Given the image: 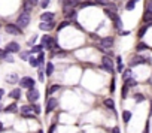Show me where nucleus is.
<instances>
[{
	"label": "nucleus",
	"mask_w": 152,
	"mask_h": 133,
	"mask_svg": "<svg viewBox=\"0 0 152 133\" xmlns=\"http://www.w3.org/2000/svg\"><path fill=\"white\" fill-rule=\"evenodd\" d=\"M37 133H43V132H42V130H39V132H37Z\"/></svg>",
	"instance_id": "3c124183"
},
{
	"label": "nucleus",
	"mask_w": 152,
	"mask_h": 133,
	"mask_svg": "<svg viewBox=\"0 0 152 133\" xmlns=\"http://www.w3.org/2000/svg\"><path fill=\"white\" fill-rule=\"evenodd\" d=\"M52 27H54V21H43V23H40L39 24V29L40 30H51Z\"/></svg>",
	"instance_id": "f8f14e48"
},
{
	"label": "nucleus",
	"mask_w": 152,
	"mask_h": 133,
	"mask_svg": "<svg viewBox=\"0 0 152 133\" xmlns=\"http://www.w3.org/2000/svg\"><path fill=\"white\" fill-rule=\"evenodd\" d=\"M127 94H128V85L125 84L122 87V97H127Z\"/></svg>",
	"instance_id": "cd10ccee"
},
{
	"label": "nucleus",
	"mask_w": 152,
	"mask_h": 133,
	"mask_svg": "<svg viewBox=\"0 0 152 133\" xmlns=\"http://www.w3.org/2000/svg\"><path fill=\"white\" fill-rule=\"evenodd\" d=\"M2 130H3V124H2V123H0V132H2Z\"/></svg>",
	"instance_id": "09e8293b"
},
{
	"label": "nucleus",
	"mask_w": 152,
	"mask_h": 133,
	"mask_svg": "<svg viewBox=\"0 0 152 133\" xmlns=\"http://www.w3.org/2000/svg\"><path fill=\"white\" fill-rule=\"evenodd\" d=\"M25 2H29L30 5H33V6H36V5L39 3V0H25Z\"/></svg>",
	"instance_id": "e433bc0d"
},
{
	"label": "nucleus",
	"mask_w": 152,
	"mask_h": 133,
	"mask_svg": "<svg viewBox=\"0 0 152 133\" xmlns=\"http://www.w3.org/2000/svg\"><path fill=\"white\" fill-rule=\"evenodd\" d=\"M96 3H98V5H104V6H108V5H109V0H96Z\"/></svg>",
	"instance_id": "473e14b6"
},
{
	"label": "nucleus",
	"mask_w": 152,
	"mask_h": 133,
	"mask_svg": "<svg viewBox=\"0 0 152 133\" xmlns=\"http://www.w3.org/2000/svg\"><path fill=\"white\" fill-rule=\"evenodd\" d=\"M114 133H121V132H119V127H114Z\"/></svg>",
	"instance_id": "a18cd8bd"
},
{
	"label": "nucleus",
	"mask_w": 152,
	"mask_h": 133,
	"mask_svg": "<svg viewBox=\"0 0 152 133\" xmlns=\"http://www.w3.org/2000/svg\"><path fill=\"white\" fill-rule=\"evenodd\" d=\"M21 114H23V117H25V118H36L37 112L33 109L31 105H25V106H23V108H21Z\"/></svg>",
	"instance_id": "f257e3e1"
},
{
	"label": "nucleus",
	"mask_w": 152,
	"mask_h": 133,
	"mask_svg": "<svg viewBox=\"0 0 152 133\" xmlns=\"http://www.w3.org/2000/svg\"><path fill=\"white\" fill-rule=\"evenodd\" d=\"M57 99H54V97H51L49 100H48V103H46V114H49L51 111H54L55 108H57Z\"/></svg>",
	"instance_id": "9d476101"
},
{
	"label": "nucleus",
	"mask_w": 152,
	"mask_h": 133,
	"mask_svg": "<svg viewBox=\"0 0 152 133\" xmlns=\"http://www.w3.org/2000/svg\"><path fill=\"white\" fill-rule=\"evenodd\" d=\"M61 87H60V85H51V87L48 88V91H46V96H48V94H52V93H55V91H58V90H60Z\"/></svg>",
	"instance_id": "a211bd4d"
},
{
	"label": "nucleus",
	"mask_w": 152,
	"mask_h": 133,
	"mask_svg": "<svg viewBox=\"0 0 152 133\" xmlns=\"http://www.w3.org/2000/svg\"><path fill=\"white\" fill-rule=\"evenodd\" d=\"M21 58H23V60H27V58H29V54H27V52H23V54H21Z\"/></svg>",
	"instance_id": "a19ab883"
},
{
	"label": "nucleus",
	"mask_w": 152,
	"mask_h": 133,
	"mask_svg": "<svg viewBox=\"0 0 152 133\" xmlns=\"http://www.w3.org/2000/svg\"><path fill=\"white\" fill-rule=\"evenodd\" d=\"M151 2H152V0H151Z\"/></svg>",
	"instance_id": "864d4df0"
},
{
	"label": "nucleus",
	"mask_w": 152,
	"mask_h": 133,
	"mask_svg": "<svg viewBox=\"0 0 152 133\" xmlns=\"http://www.w3.org/2000/svg\"><path fill=\"white\" fill-rule=\"evenodd\" d=\"M78 3V0H63V8L64 9H70Z\"/></svg>",
	"instance_id": "2eb2a0df"
},
{
	"label": "nucleus",
	"mask_w": 152,
	"mask_h": 133,
	"mask_svg": "<svg viewBox=\"0 0 152 133\" xmlns=\"http://www.w3.org/2000/svg\"><path fill=\"white\" fill-rule=\"evenodd\" d=\"M43 60H45V55L42 54V52H39V57H37V63H39V66L43 63Z\"/></svg>",
	"instance_id": "c756f323"
},
{
	"label": "nucleus",
	"mask_w": 152,
	"mask_h": 133,
	"mask_svg": "<svg viewBox=\"0 0 152 133\" xmlns=\"http://www.w3.org/2000/svg\"><path fill=\"white\" fill-rule=\"evenodd\" d=\"M102 63H103V66H102L103 70L114 72V61H112L109 57H103V58H102Z\"/></svg>",
	"instance_id": "423d86ee"
},
{
	"label": "nucleus",
	"mask_w": 152,
	"mask_h": 133,
	"mask_svg": "<svg viewBox=\"0 0 152 133\" xmlns=\"http://www.w3.org/2000/svg\"><path fill=\"white\" fill-rule=\"evenodd\" d=\"M151 114H152V103H151Z\"/></svg>",
	"instance_id": "8fccbe9b"
},
{
	"label": "nucleus",
	"mask_w": 152,
	"mask_h": 133,
	"mask_svg": "<svg viewBox=\"0 0 152 133\" xmlns=\"http://www.w3.org/2000/svg\"><path fill=\"white\" fill-rule=\"evenodd\" d=\"M104 14H106V15H108L110 19H112V21H116V19L119 18V17H118V14H116V11H112V9H109L108 6H106V9H104Z\"/></svg>",
	"instance_id": "9b49d317"
},
{
	"label": "nucleus",
	"mask_w": 152,
	"mask_h": 133,
	"mask_svg": "<svg viewBox=\"0 0 152 133\" xmlns=\"http://www.w3.org/2000/svg\"><path fill=\"white\" fill-rule=\"evenodd\" d=\"M6 51L8 52H18L19 51V45L17 42H11V43H8V46H6Z\"/></svg>",
	"instance_id": "ddd939ff"
},
{
	"label": "nucleus",
	"mask_w": 152,
	"mask_h": 133,
	"mask_svg": "<svg viewBox=\"0 0 152 133\" xmlns=\"http://www.w3.org/2000/svg\"><path fill=\"white\" fill-rule=\"evenodd\" d=\"M96 5V2H84V3H81V8H87V6H94Z\"/></svg>",
	"instance_id": "c85d7f7f"
},
{
	"label": "nucleus",
	"mask_w": 152,
	"mask_h": 133,
	"mask_svg": "<svg viewBox=\"0 0 152 133\" xmlns=\"http://www.w3.org/2000/svg\"><path fill=\"white\" fill-rule=\"evenodd\" d=\"M52 70H54V64L52 63H48V66H46V75H52Z\"/></svg>",
	"instance_id": "4be33fe9"
},
{
	"label": "nucleus",
	"mask_w": 152,
	"mask_h": 133,
	"mask_svg": "<svg viewBox=\"0 0 152 133\" xmlns=\"http://www.w3.org/2000/svg\"><path fill=\"white\" fill-rule=\"evenodd\" d=\"M104 105H106V108H109V109H114V100H112V99H106V100H104Z\"/></svg>",
	"instance_id": "412c9836"
},
{
	"label": "nucleus",
	"mask_w": 152,
	"mask_h": 133,
	"mask_svg": "<svg viewBox=\"0 0 152 133\" xmlns=\"http://www.w3.org/2000/svg\"><path fill=\"white\" fill-rule=\"evenodd\" d=\"M134 2H137V0H134Z\"/></svg>",
	"instance_id": "603ef678"
},
{
	"label": "nucleus",
	"mask_w": 152,
	"mask_h": 133,
	"mask_svg": "<svg viewBox=\"0 0 152 133\" xmlns=\"http://www.w3.org/2000/svg\"><path fill=\"white\" fill-rule=\"evenodd\" d=\"M40 19H42V21H52V19H54V14H51V12H45V14L40 15Z\"/></svg>",
	"instance_id": "dca6fc26"
},
{
	"label": "nucleus",
	"mask_w": 152,
	"mask_h": 133,
	"mask_svg": "<svg viewBox=\"0 0 152 133\" xmlns=\"http://www.w3.org/2000/svg\"><path fill=\"white\" fill-rule=\"evenodd\" d=\"M36 37H37V36H33V37L30 39V42H29V45H31L33 42H35V41H36Z\"/></svg>",
	"instance_id": "37998d69"
},
{
	"label": "nucleus",
	"mask_w": 152,
	"mask_h": 133,
	"mask_svg": "<svg viewBox=\"0 0 152 133\" xmlns=\"http://www.w3.org/2000/svg\"><path fill=\"white\" fill-rule=\"evenodd\" d=\"M125 84H127L128 87H134V85H136L137 82L134 81V79H127V82H125Z\"/></svg>",
	"instance_id": "7c9ffc66"
},
{
	"label": "nucleus",
	"mask_w": 152,
	"mask_h": 133,
	"mask_svg": "<svg viewBox=\"0 0 152 133\" xmlns=\"http://www.w3.org/2000/svg\"><path fill=\"white\" fill-rule=\"evenodd\" d=\"M48 5H49V0H43V2H42V6H43V8H46Z\"/></svg>",
	"instance_id": "79ce46f5"
},
{
	"label": "nucleus",
	"mask_w": 152,
	"mask_h": 133,
	"mask_svg": "<svg viewBox=\"0 0 152 133\" xmlns=\"http://www.w3.org/2000/svg\"><path fill=\"white\" fill-rule=\"evenodd\" d=\"M149 61H151L149 58H145V57H142V55H137V57H134V58L130 61V66H136V64H140V63H149Z\"/></svg>",
	"instance_id": "1a4fd4ad"
},
{
	"label": "nucleus",
	"mask_w": 152,
	"mask_h": 133,
	"mask_svg": "<svg viewBox=\"0 0 152 133\" xmlns=\"http://www.w3.org/2000/svg\"><path fill=\"white\" fill-rule=\"evenodd\" d=\"M42 45H43V48H48V49H51L52 46H57V42H55V39H52L51 36L45 35V36L42 37Z\"/></svg>",
	"instance_id": "20e7f679"
},
{
	"label": "nucleus",
	"mask_w": 152,
	"mask_h": 133,
	"mask_svg": "<svg viewBox=\"0 0 152 133\" xmlns=\"http://www.w3.org/2000/svg\"><path fill=\"white\" fill-rule=\"evenodd\" d=\"M29 60H30V64L33 66V68H36V66H39V63H37V60H36L35 57H29Z\"/></svg>",
	"instance_id": "393cba45"
},
{
	"label": "nucleus",
	"mask_w": 152,
	"mask_h": 133,
	"mask_svg": "<svg viewBox=\"0 0 152 133\" xmlns=\"http://www.w3.org/2000/svg\"><path fill=\"white\" fill-rule=\"evenodd\" d=\"M31 106H33V109H35V111L37 112V114L40 112V106H39V105H31Z\"/></svg>",
	"instance_id": "4c0bfd02"
},
{
	"label": "nucleus",
	"mask_w": 152,
	"mask_h": 133,
	"mask_svg": "<svg viewBox=\"0 0 152 133\" xmlns=\"http://www.w3.org/2000/svg\"><path fill=\"white\" fill-rule=\"evenodd\" d=\"M146 14L152 15V2H149V3H148V6H146Z\"/></svg>",
	"instance_id": "2f4dec72"
},
{
	"label": "nucleus",
	"mask_w": 152,
	"mask_h": 133,
	"mask_svg": "<svg viewBox=\"0 0 152 133\" xmlns=\"http://www.w3.org/2000/svg\"><path fill=\"white\" fill-rule=\"evenodd\" d=\"M43 49V45H37V46H33L31 48V52H40Z\"/></svg>",
	"instance_id": "b1692460"
},
{
	"label": "nucleus",
	"mask_w": 152,
	"mask_h": 133,
	"mask_svg": "<svg viewBox=\"0 0 152 133\" xmlns=\"http://www.w3.org/2000/svg\"><path fill=\"white\" fill-rule=\"evenodd\" d=\"M5 111H6V112H15V111H17V105H11V106H8Z\"/></svg>",
	"instance_id": "bb28decb"
},
{
	"label": "nucleus",
	"mask_w": 152,
	"mask_h": 133,
	"mask_svg": "<svg viewBox=\"0 0 152 133\" xmlns=\"http://www.w3.org/2000/svg\"><path fill=\"white\" fill-rule=\"evenodd\" d=\"M145 31H146V27H143V29H140V31H139V36H140V37H142V36L145 35Z\"/></svg>",
	"instance_id": "58836bf2"
},
{
	"label": "nucleus",
	"mask_w": 152,
	"mask_h": 133,
	"mask_svg": "<svg viewBox=\"0 0 152 133\" xmlns=\"http://www.w3.org/2000/svg\"><path fill=\"white\" fill-rule=\"evenodd\" d=\"M63 12H64V15H66V18H67V19H73V18L76 17V11H75L73 8H70V9H63Z\"/></svg>",
	"instance_id": "4468645a"
},
{
	"label": "nucleus",
	"mask_w": 152,
	"mask_h": 133,
	"mask_svg": "<svg viewBox=\"0 0 152 133\" xmlns=\"http://www.w3.org/2000/svg\"><path fill=\"white\" fill-rule=\"evenodd\" d=\"M115 25H116V27H118V29H121V27H122V23H121V18H118V19H116V21H115Z\"/></svg>",
	"instance_id": "c9c22d12"
},
{
	"label": "nucleus",
	"mask_w": 152,
	"mask_h": 133,
	"mask_svg": "<svg viewBox=\"0 0 152 133\" xmlns=\"http://www.w3.org/2000/svg\"><path fill=\"white\" fill-rule=\"evenodd\" d=\"M31 8H33V5H30L29 2H25V3H24V6H23V9H24V12H25V14H30Z\"/></svg>",
	"instance_id": "aec40b11"
},
{
	"label": "nucleus",
	"mask_w": 152,
	"mask_h": 133,
	"mask_svg": "<svg viewBox=\"0 0 152 133\" xmlns=\"http://www.w3.org/2000/svg\"><path fill=\"white\" fill-rule=\"evenodd\" d=\"M69 24V21H64L63 24H60V25H58V30H60V29H63V27H66V25H67Z\"/></svg>",
	"instance_id": "ea45409f"
},
{
	"label": "nucleus",
	"mask_w": 152,
	"mask_h": 133,
	"mask_svg": "<svg viewBox=\"0 0 152 133\" xmlns=\"http://www.w3.org/2000/svg\"><path fill=\"white\" fill-rule=\"evenodd\" d=\"M130 118H131V112H130V111H124V112H122V120H124L125 123H128Z\"/></svg>",
	"instance_id": "6ab92c4d"
},
{
	"label": "nucleus",
	"mask_w": 152,
	"mask_h": 133,
	"mask_svg": "<svg viewBox=\"0 0 152 133\" xmlns=\"http://www.w3.org/2000/svg\"><path fill=\"white\" fill-rule=\"evenodd\" d=\"M19 85H21L23 88H33L35 87V79L30 78V76H25V78H21L19 79Z\"/></svg>",
	"instance_id": "7ed1b4c3"
},
{
	"label": "nucleus",
	"mask_w": 152,
	"mask_h": 133,
	"mask_svg": "<svg viewBox=\"0 0 152 133\" xmlns=\"http://www.w3.org/2000/svg\"><path fill=\"white\" fill-rule=\"evenodd\" d=\"M146 48H148V46L145 45V43H139L137 45V51H143V49H146Z\"/></svg>",
	"instance_id": "72a5a7b5"
},
{
	"label": "nucleus",
	"mask_w": 152,
	"mask_h": 133,
	"mask_svg": "<svg viewBox=\"0 0 152 133\" xmlns=\"http://www.w3.org/2000/svg\"><path fill=\"white\" fill-rule=\"evenodd\" d=\"M100 48H112L114 46V37H103L102 39V42H100Z\"/></svg>",
	"instance_id": "0eeeda50"
},
{
	"label": "nucleus",
	"mask_w": 152,
	"mask_h": 133,
	"mask_svg": "<svg viewBox=\"0 0 152 133\" xmlns=\"http://www.w3.org/2000/svg\"><path fill=\"white\" fill-rule=\"evenodd\" d=\"M5 30H6V33H9V35H21V27L17 24H6Z\"/></svg>",
	"instance_id": "39448f33"
},
{
	"label": "nucleus",
	"mask_w": 152,
	"mask_h": 133,
	"mask_svg": "<svg viewBox=\"0 0 152 133\" xmlns=\"http://www.w3.org/2000/svg\"><path fill=\"white\" fill-rule=\"evenodd\" d=\"M6 54H8L6 49H0V58H6Z\"/></svg>",
	"instance_id": "f704fd0d"
},
{
	"label": "nucleus",
	"mask_w": 152,
	"mask_h": 133,
	"mask_svg": "<svg viewBox=\"0 0 152 133\" xmlns=\"http://www.w3.org/2000/svg\"><path fill=\"white\" fill-rule=\"evenodd\" d=\"M29 24H30V15H29V14H25V12H24V14H21V15L18 17L17 25H19L21 29H25Z\"/></svg>",
	"instance_id": "f03ea898"
},
{
	"label": "nucleus",
	"mask_w": 152,
	"mask_h": 133,
	"mask_svg": "<svg viewBox=\"0 0 152 133\" xmlns=\"http://www.w3.org/2000/svg\"><path fill=\"white\" fill-rule=\"evenodd\" d=\"M136 100H137V102H140V100H143V96H136Z\"/></svg>",
	"instance_id": "c03bdc74"
},
{
	"label": "nucleus",
	"mask_w": 152,
	"mask_h": 133,
	"mask_svg": "<svg viewBox=\"0 0 152 133\" xmlns=\"http://www.w3.org/2000/svg\"><path fill=\"white\" fill-rule=\"evenodd\" d=\"M9 96H11L12 99H19V97H21V90H19V88H15V90H12Z\"/></svg>",
	"instance_id": "f3484780"
},
{
	"label": "nucleus",
	"mask_w": 152,
	"mask_h": 133,
	"mask_svg": "<svg viewBox=\"0 0 152 133\" xmlns=\"http://www.w3.org/2000/svg\"><path fill=\"white\" fill-rule=\"evenodd\" d=\"M128 76H130V70H128V72H125V74H124V79H125V78H128Z\"/></svg>",
	"instance_id": "49530a36"
},
{
	"label": "nucleus",
	"mask_w": 152,
	"mask_h": 133,
	"mask_svg": "<svg viewBox=\"0 0 152 133\" xmlns=\"http://www.w3.org/2000/svg\"><path fill=\"white\" fill-rule=\"evenodd\" d=\"M6 79H8V82H17L18 75H17V74H12V75H9V76L6 78Z\"/></svg>",
	"instance_id": "5701e85b"
},
{
	"label": "nucleus",
	"mask_w": 152,
	"mask_h": 133,
	"mask_svg": "<svg viewBox=\"0 0 152 133\" xmlns=\"http://www.w3.org/2000/svg\"><path fill=\"white\" fill-rule=\"evenodd\" d=\"M3 93H5V91H3L2 88H0V99H2V97H3Z\"/></svg>",
	"instance_id": "de8ad7c7"
},
{
	"label": "nucleus",
	"mask_w": 152,
	"mask_h": 133,
	"mask_svg": "<svg viewBox=\"0 0 152 133\" xmlns=\"http://www.w3.org/2000/svg\"><path fill=\"white\" fill-rule=\"evenodd\" d=\"M27 99L30 102H37V99H39V91L35 90V88H30L29 93H27Z\"/></svg>",
	"instance_id": "6e6552de"
},
{
	"label": "nucleus",
	"mask_w": 152,
	"mask_h": 133,
	"mask_svg": "<svg viewBox=\"0 0 152 133\" xmlns=\"http://www.w3.org/2000/svg\"><path fill=\"white\" fill-rule=\"evenodd\" d=\"M134 5H136V2H134V0H130V2L127 3V9H128V11L134 9Z\"/></svg>",
	"instance_id": "a878e982"
}]
</instances>
